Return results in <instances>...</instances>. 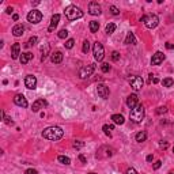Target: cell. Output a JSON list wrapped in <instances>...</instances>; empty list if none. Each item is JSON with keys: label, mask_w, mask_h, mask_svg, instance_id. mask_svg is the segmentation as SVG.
<instances>
[{"label": "cell", "mask_w": 174, "mask_h": 174, "mask_svg": "<svg viewBox=\"0 0 174 174\" xmlns=\"http://www.w3.org/2000/svg\"><path fill=\"white\" fill-rule=\"evenodd\" d=\"M64 135V131H63L60 127H48L42 131V136L48 140H59V139L63 138Z\"/></svg>", "instance_id": "cell-1"}, {"label": "cell", "mask_w": 174, "mask_h": 174, "mask_svg": "<svg viewBox=\"0 0 174 174\" xmlns=\"http://www.w3.org/2000/svg\"><path fill=\"white\" fill-rule=\"evenodd\" d=\"M64 14H65L68 21H76V19H80L83 16V11L76 5H68L64 11Z\"/></svg>", "instance_id": "cell-2"}, {"label": "cell", "mask_w": 174, "mask_h": 174, "mask_svg": "<svg viewBox=\"0 0 174 174\" xmlns=\"http://www.w3.org/2000/svg\"><path fill=\"white\" fill-rule=\"evenodd\" d=\"M129 117H131V120H132L133 123H142V120L144 118V108L143 105H140L139 103L136 108H133L132 110H131V113H129Z\"/></svg>", "instance_id": "cell-3"}, {"label": "cell", "mask_w": 174, "mask_h": 174, "mask_svg": "<svg viewBox=\"0 0 174 174\" xmlns=\"http://www.w3.org/2000/svg\"><path fill=\"white\" fill-rule=\"evenodd\" d=\"M142 21L144 22V25H146L147 29H155L159 23V18H158V15H155V14H148V15L143 16Z\"/></svg>", "instance_id": "cell-4"}, {"label": "cell", "mask_w": 174, "mask_h": 174, "mask_svg": "<svg viewBox=\"0 0 174 174\" xmlns=\"http://www.w3.org/2000/svg\"><path fill=\"white\" fill-rule=\"evenodd\" d=\"M92 53H94V59L97 61H102L103 57H105V49H103V45L101 42H95L94 44V48H92Z\"/></svg>", "instance_id": "cell-5"}, {"label": "cell", "mask_w": 174, "mask_h": 174, "mask_svg": "<svg viewBox=\"0 0 174 174\" xmlns=\"http://www.w3.org/2000/svg\"><path fill=\"white\" fill-rule=\"evenodd\" d=\"M94 69H95V65H94V64H90V65H87V67H82V68L79 69V78H80V79H87V78H90L92 75Z\"/></svg>", "instance_id": "cell-6"}, {"label": "cell", "mask_w": 174, "mask_h": 174, "mask_svg": "<svg viewBox=\"0 0 174 174\" xmlns=\"http://www.w3.org/2000/svg\"><path fill=\"white\" fill-rule=\"evenodd\" d=\"M41 19H42V12L38 10H33L27 14V21L30 22V23H34V25L36 23H40Z\"/></svg>", "instance_id": "cell-7"}, {"label": "cell", "mask_w": 174, "mask_h": 174, "mask_svg": "<svg viewBox=\"0 0 174 174\" xmlns=\"http://www.w3.org/2000/svg\"><path fill=\"white\" fill-rule=\"evenodd\" d=\"M129 84H131V87H132L133 90L139 91V90H142L144 82H143V79H142L140 76H132L131 79H129Z\"/></svg>", "instance_id": "cell-8"}, {"label": "cell", "mask_w": 174, "mask_h": 174, "mask_svg": "<svg viewBox=\"0 0 174 174\" xmlns=\"http://www.w3.org/2000/svg\"><path fill=\"white\" fill-rule=\"evenodd\" d=\"M25 86L29 88V90H34L37 87V78L34 75H27L25 78Z\"/></svg>", "instance_id": "cell-9"}, {"label": "cell", "mask_w": 174, "mask_h": 174, "mask_svg": "<svg viewBox=\"0 0 174 174\" xmlns=\"http://www.w3.org/2000/svg\"><path fill=\"white\" fill-rule=\"evenodd\" d=\"M97 92H98V95L102 98V99H108L109 98V87H106L105 84H98L97 87Z\"/></svg>", "instance_id": "cell-10"}, {"label": "cell", "mask_w": 174, "mask_h": 174, "mask_svg": "<svg viewBox=\"0 0 174 174\" xmlns=\"http://www.w3.org/2000/svg\"><path fill=\"white\" fill-rule=\"evenodd\" d=\"M88 14L90 15H99L101 14V5L97 1H91L88 4Z\"/></svg>", "instance_id": "cell-11"}, {"label": "cell", "mask_w": 174, "mask_h": 174, "mask_svg": "<svg viewBox=\"0 0 174 174\" xmlns=\"http://www.w3.org/2000/svg\"><path fill=\"white\" fill-rule=\"evenodd\" d=\"M14 103L18 105V106H21V108H27V99L22 94H16L15 97H14Z\"/></svg>", "instance_id": "cell-12"}, {"label": "cell", "mask_w": 174, "mask_h": 174, "mask_svg": "<svg viewBox=\"0 0 174 174\" xmlns=\"http://www.w3.org/2000/svg\"><path fill=\"white\" fill-rule=\"evenodd\" d=\"M165 60V55L162 53V52H156L155 55L152 56V59H151V64L152 65H159V64H162Z\"/></svg>", "instance_id": "cell-13"}, {"label": "cell", "mask_w": 174, "mask_h": 174, "mask_svg": "<svg viewBox=\"0 0 174 174\" xmlns=\"http://www.w3.org/2000/svg\"><path fill=\"white\" fill-rule=\"evenodd\" d=\"M127 105H128V108L133 109V108H136L139 105V98L136 94H131L128 98H127Z\"/></svg>", "instance_id": "cell-14"}, {"label": "cell", "mask_w": 174, "mask_h": 174, "mask_svg": "<svg viewBox=\"0 0 174 174\" xmlns=\"http://www.w3.org/2000/svg\"><path fill=\"white\" fill-rule=\"evenodd\" d=\"M48 105V102H46L45 99H37L36 102L33 103V106H31V110L33 112H38L40 109H44Z\"/></svg>", "instance_id": "cell-15"}, {"label": "cell", "mask_w": 174, "mask_h": 174, "mask_svg": "<svg viewBox=\"0 0 174 174\" xmlns=\"http://www.w3.org/2000/svg\"><path fill=\"white\" fill-rule=\"evenodd\" d=\"M59 22H60V15H59V14H55L51 19V25H49V27H48V31L55 30V29L57 27V25H59Z\"/></svg>", "instance_id": "cell-16"}, {"label": "cell", "mask_w": 174, "mask_h": 174, "mask_svg": "<svg viewBox=\"0 0 174 174\" xmlns=\"http://www.w3.org/2000/svg\"><path fill=\"white\" fill-rule=\"evenodd\" d=\"M19 55H21V45L16 42V44H14V45L11 46V56H12L14 60H16L19 57Z\"/></svg>", "instance_id": "cell-17"}, {"label": "cell", "mask_w": 174, "mask_h": 174, "mask_svg": "<svg viewBox=\"0 0 174 174\" xmlns=\"http://www.w3.org/2000/svg\"><path fill=\"white\" fill-rule=\"evenodd\" d=\"M51 60H52V63H55V64H60V63L63 61V53L59 51L55 52V53H52Z\"/></svg>", "instance_id": "cell-18"}, {"label": "cell", "mask_w": 174, "mask_h": 174, "mask_svg": "<svg viewBox=\"0 0 174 174\" xmlns=\"http://www.w3.org/2000/svg\"><path fill=\"white\" fill-rule=\"evenodd\" d=\"M23 31H25V26L22 25V23H18V25L14 26V29H12V34L15 37H21L23 34Z\"/></svg>", "instance_id": "cell-19"}, {"label": "cell", "mask_w": 174, "mask_h": 174, "mask_svg": "<svg viewBox=\"0 0 174 174\" xmlns=\"http://www.w3.org/2000/svg\"><path fill=\"white\" fill-rule=\"evenodd\" d=\"M31 59H33V55H31L30 52H25V53H22V56L19 57V60H21L22 64H27Z\"/></svg>", "instance_id": "cell-20"}, {"label": "cell", "mask_w": 174, "mask_h": 174, "mask_svg": "<svg viewBox=\"0 0 174 174\" xmlns=\"http://www.w3.org/2000/svg\"><path fill=\"white\" fill-rule=\"evenodd\" d=\"M135 139H136V142H138V143H143V142L147 140V132H146V131H142V132L136 133Z\"/></svg>", "instance_id": "cell-21"}, {"label": "cell", "mask_w": 174, "mask_h": 174, "mask_svg": "<svg viewBox=\"0 0 174 174\" xmlns=\"http://www.w3.org/2000/svg\"><path fill=\"white\" fill-rule=\"evenodd\" d=\"M112 121L116 124V125H123L125 120H124V117L121 116V114H113V116H112Z\"/></svg>", "instance_id": "cell-22"}, {"label": "cell", "mask_w": 174, "mask_h": 174, "mask_svg": "<svg viewBox=\"0 0 174 174\" xmlns=\"http://www.w3.org/2000/svg\"><path fill=\"white\" fill-rule=\"evenodd\" d=\"M125 44H127V45H135V44H136V37H135L133 33H128V34H127Z\"/></svg>", "instance_id": "cell-23"}, {"label": "cell", "mask_w": 174, "mask_h": 174, "mask_svg": "<svg viewBox=\"0 0 174 174\" xmlns=\"http://www.w3.org/2000/svg\"><path fill=\"white\" fill-rule=\"evenodd\" d=\"M99 30V23L97 21H91L90 22V31L91 33H97Z\"/></svg>", "instance_id": "cell-24"}, {"label": "cell", "mask_w": 174, "mask_h": 174, "mask_svg": "<svg viewBox=\"0 0 174 174\" xmlns=\"http://www.w3.org/2000/svg\"><path fill=\"white\" fill-rule=\"evenodd\" d=\"M114 30H116V25H114V23H108V25H106V29H105V31H106V34H108V36L113 34V33H114Z\"/></svg>", "instance_id": "cell-25"}, {"label": "cell", "mask_w": 174, "mask_h": 174, "mask_svg": "<svg viewBox=\"0 0 174 174\" xmlns=\"http://www.w3.org/2000/svg\"><path fill=\"white\" fill-rule=\"evenodd\" d=\"M57 161H59L60 163H63V165H69V163H71V159L68 158V156H64V155H60V156L57 158Z\"/></svg>", "instance_id": "cell-26"}, {"label": "cell", "mask_w": 174, "mask_h": 174, "mask_svg": "<svg viewBox=\"0 0 174 174\" xmlns=\"http://www.w3.org/2000/svg\"><path fill=\"white\" fill-rule=\"evenodd\" d=\"M162 84H163V87H171L174 84V80L171 78H166V79L162 80Z\"/></svg>", "instance_id": "cell-27"}, {"label": "cell", "mask_w": 174, "mask_h": 174, "mask_svg": "<svg viewBox=\"0 0 174 174\" xmlns=\"http://www.w3.org/2000/svg\"><path fill=\"white\" fill-rule=\"evenodd\" d=\"M88 51H90V42L87 41V40H84L83 41V46H82V52L83 53H88Z\"/></svg>", "instance_id": "cell-28"}, {"label": "cell", "mask_w": 174, "mask_h": 174, "mask_svg": "<svg viewBox=\"0 0 174 174\" xmlns=\"http://www.w3.org/2000/svg\"><path fill=\"white\" fill-rule=\"evenodd\" d=\"M59 38H61V40H64V38H67L68 37V30H65V29H63V30L59 31Z\"/></svg>", "instance_id": "cell-29"}, {"label": "cell", "mask_w": 174, "mask_h": 174, "mask_svg": "<svg viewBox=\"0 0 174 174\" xmlns=\"http://www.w3.org/2000/svg\"><path fill=\"white\" fill-rule=\"evenodd\" d=\"M74 44H75V41H74V38H69V40H67L65 41V48L67 49H71V48H74Z\"/></svg>", "instance_id": "cell-30"}, {"label": "cell", "mask_w": 174, "mask_h": 174, "mask_svg": "<svg viewBox=\"0 0 174 174\" xmlns=\"http://www.w3.org/2000/svg\"><path fill=\"white\" fill-rule=\"evenodd\" d=\"M102 129H103V132H105V135L110 136V131L113 129V125H110V127H109V125H106V124H105V125L102 127Z\"/></svg>", "instance_id": "cell-31"}, {"label": "cell", "mask_w": 174, "mask_h": 174, "mask_svg": "<svg viewBox=\"0 0 174 174\" xmlns=\"http://www.w3.org/2000/svg\"><path fill=\"white\" fill-rule=\"evenodd\" d=\"M48 53H49V45H46V46H45V51L42 49V56H41V60H42V61H44V60L46 59Z\"/></svg>", "instance_id": "cell-32"}, {"label": "cell", "mask_w": 174, "mask_h": 174, "mask_svg": "<svg viewBox=\"0 0 174 174\" xmlns=\"http://www.w3.org/2000/svg\"><path fill=\"white\" fill-rule=\"evenodd\" d=\"M101 69H102V72H105V74H106V72L110 71V65H109L108 63H103L102 65H101Z\"/></svg>", "instance_id": "cell-33"}, {"label": "cell", "mask_w": 174, "mask_h": 174, "mask_svg": "<svg viewBox=\"0 0 174 174\" xmlns=\"http://www.w3.org/2000/svg\"><path fill=\"white\" fill-rule=\"evenodd\" d=\"M1 116H3V118H4V123L5 124H8V125H12V120H11L10 117H5V114H4V112H1Z\"/></svg>", "instance_id": "cell-34"}, {"label": "cell", "mask_w": 174, "mask_h": 174, "mask_svg": "<svg viewBox=\"0 0 174 174\" xmlns=\"http://www.w3.org/2000/svg\"><path fill=\"white\" fill-rule=\"evenodd\" d=\"M167 112V108H166V106H159L158 109H156V114H162V113H166Z\"/></svg>", "instance_id": "cell-35"}, {"label": "cell", "mask_w": 174, "mask_h": 174, "mask_svg": "<svg viewBox=\"0 0 174 174\" xmlns=\"http://www.w3.org/2000/svg\"><path fill=\"white\" fill-rule=\"evenodd\" d=\"M72 146H74V148H82V147L84 146V144H83L82 142H79V140H75Z\"/></svg>", "instance_id": "cell-36"}, {"label": "cell", "mask_w": 174, "mask_h": 174, "mask_svg": "<svg viewBox=\"0 0 174 174\" xmlns=\"http://www.w3.org/2000/svg\"><path fill=\"white\" fill-rule=\"evenodd\" d=\"M110 11H112L113 15H118V14H120V11H118V8L116 5H110Z\"/></svg>", "instance_id": "cell-37"}, {"label": "cell", "mask_w": 174, "mask_h": 174, "mask_svg": "<svg viewBox=\"0 0 174 174\" xmlns=\"http://www.w3.org/2000/svg\"><path fill=\"white\" fill-rule=\"evenodd\" d=\"M112 60H113V61L120 60V53H118V52H113V53H112Z\"/></svg>", "instance_id": "cell-38"}, {"label": "cell", "mask_w": 174, "mask_h": 174, "mask_svg": "<svg viewBox=\"0 0 174 174\" xmlns=\"http://www.w3.org/2000/svg\"><path fill=\"white\" fill-rule=\"evenodd\" d=\"M37 41H38V38H37V37H31L30 40H29V45H36Z\"/></svg>", "instance_id": "cell-39"}, {"label": "cell", "mask_w": 174, "mask_h": 174, "mask_svg": "<svg viewBox=\"0 0 174 174\" xmlns=\"http://www.w3.org/2000/svg\"><path fill=\"white\" fill-rule=\"evenodd\" d=\"M161 166H162V162H161V161H156V162H155V163H154V170H158L159 167H161Z\"/></svg>", "instance_id": "cell-40"}, {"label": "cell", "mask_w": 174, "mask_h": 174, "mask_svg": "<svg viewBox=\"0 0 174 174\" xmlns=\"http://www.w3.org/2000/svg\"><path fill=\"white\" fill-rule=\"evenodd\" d=\"M25 174H38V171L36 169H27L25 171Z\"/></svg>", "instance_id": "cell-41"}, {"label": "cell", "mask_w": 174, "mask_h": 174, "mask_svg": "<svg viewBox=\"0 0 174 174\" xmlns=\"http://www.w3.org/2000/svg\"><path fill=\"white\" fill-rule=\"evenodd\" d=\"M79 159H80V162H82V163H87V159H86V156H84V155H82V154L79 155Z\"/></svg>", "instance_id": "cell-42"}, {"label": "cell", "mask_w": 174, "mask_h": 174, "mask_svg": "<svg viewBox=\"0 0 174 174\" xmlns=\"http://www.w3.org/2000/svg\"><path fill=\"white\" fill-rule=\"evenodd\" d=\"M127 174H138V171L133 169V167H131V169H128L127 170Z\"/></svg>", "instance_id": "cell-43"}, {"label": "cell", "mask_w": 174, "mask_h": 174, "mask_svg": "<svg viewBox=\"0 0 174 174\" xmlns=\"http://www.w3.org/2000/svg\"><path fill=\"white\" fill-rule=\"evenodd\" d=\"M167 147H169V143H167V142H162V143H161V148H167Z\"/></svg>", "instance_id": "cell-44"}, {"label": "cell", "mask_w": 174, "mask_h": 174, "mask_svg": "<svg viewBox=\"0 0 174 174\" xmlns=\"http://www.w3.org/2000/svg\"><path fill=\"white\" fill-rule=\"evenodd\" d=\"M166 48H167V49H174V45H173V44H169V42H167V44H166Z\"/></svg>", "instance_id": "cell-45"}, {"label": "cell", "mask_w": 174, "mask_h": 174, "mask_svg": "<svg viewBox=\"0 0 174 174\" xmlns=\"http://www.w3.org/2000/svg\"><path fill=\"white\" fill-rule=\"evenodd\" d=\"M12 7H8V8H7V10H5V12H7V14H11V12H12Z\"/></svg>", "instance_id": "cell-46"}, {"label": "cell", "mask_w": 174, "mask_h": 174, "mask_svg": "<svg viewBox=\"0 0 174 174\" xmlns=\"http://www.w3.org/2000/svg\"><path fill=\"white\" fill-rule=\"evenodd\" d=\"M152 159H154L152 155H148V156H147V162H152Z\"/></svg>", "instance_id": "cell-47"}, {"label": "cell", "mask_w": 174, "mask_h": 174, "mask_svg": "<svg viewBox=\"0 0 174 174\" xmlns=\"http://www.w3.org/2000/svg\"><path fill=\"white\" fill-rule=\"evenodd\" d=\"M12 19H14V21H18V19H19L18 14H14V15H12Z\"/></svg>", "instance_id": "cell-48"}, {"label": "cell", "mask_w": 174, "mask_h": 174, "mask_svg": "<svg viewBox=\"0 0 174 174\" xmlns=\"http://www.w3.org/2000/svg\"><path fill=\"white\" fill-rule=\"evenodd\" d=\"M90 174H97V173H90Z\"/></svg>", "instance_id": "cell-49"}, {"label": "cell", "mask_w": 174, "mask_h": 174, "mask_svg": "<svg viewBox=\"0 0 174 174\" xmlns=\"http://www.w3.org/2000/svg\"><path fill=\"white\" fill-rule=\"evenodd\" d=\"M173 152H174V147H173Z\"/></svg>", "instance_id": "cell-50"}, {"label": "cell", "mask_w": 174, "mask_h": 174, "mask_svg": "<svg viewBox=\"0 0 174 174\" xmlns=\"http://www.w3.org/2000/svg\"><path fill=\"white\" fill-rule=\"evenodd\" d=\"M169 174H173V173H169Z\"/></svg>", "instance_id": "cell-51"}]
</instances>
